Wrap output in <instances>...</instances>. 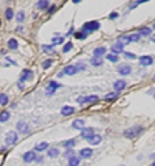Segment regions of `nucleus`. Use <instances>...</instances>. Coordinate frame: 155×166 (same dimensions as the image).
<instances>
[{"label":"nucleus","mask_w":155,"mask_h":166,"mask_svg":"<svg viewBox=\"0 0 155 166\" xmlns=\"http://www.w3.org/2000/svg\"><path fill=\"white\" fill-rule=\"evenodd\" d=\"M128 40H129V42H137V41L140 40V36L139 34H132V36H128Z\"/></svg>","instance_id":"obj_30"},{"label":"nucleus","mask_w":155,"mask_h":166,"mask_svg":"<svg viewBox=\"0 0 155 166\" xmlns=\"http://www.w3.org/2000/svg\"><path fill=\"white\" fill-rule=\"evenodd\" d=\"M125 89V81H116L114 82V90L118 93L121 90Z\"/></svg>","instance_id":"obj_18"},{"label":"nucleus","mask_w":155,"mask_h":166,"mask_svg":"<svg viewBox=\"0 0 155 166\" xmlns=\"http://www.w3.org/2000/svg\"><path fill=\"white\" fill-rule=\"evenodd\" d=\"M151 32H152L151 29H148V27H144V29H142V30H140L139 36H150Z\"/></svg>","instance_id":"obj_29"},{"label":"nucleus","mask_w":155,"mask_h":166,"mask_svg":"<svg viewBox=\"0 0 155 166\" xmlns=\"http://www.w3.org/2000/svg\"><path fill=\"white\" fill-rule=\"evenodd\" d=\"M91 135H94L93 128H83V129H82V138H83V139H89Z\"/></svg>","instance_id":"obj_15"},{"label":"nucleus","mask_w":155,"mask_h":166,"mask_svg":"<svg viewBox=\"0 0 155 166\" xmlns=\"http://www.w3.org/2000/svg\"><path fill=\"white\" fill-rule=\"evenodd\" d=\"M59 150L57 148H49L48 150V157H50V158H56L59 155Z\"/></svg>","instance_id":"obj_26"},{"label":"nucleus","mask_w":155,"mask_h":166,"mask_svg":"<svg viewBox=\"0 0 155 166\" xmlns=\"http://www.w3.org/2000/svg\"><path fill=\"white\" fill-rule=\"evenodd\" d=\"M79 155L82 158H90L93 155V150L91 148H82L79 151Z\"/></svg>","instance_id":"obj_14"},{"label":"nucleus","mask_w":155,"mask_h":166,"mask_svg":"<svg viewBox=\"0 0 155 166\" xmlns=\"http://www.w3.org/2000/svg\"><path fill=\"white\" fill-rule=\"evenodd\" d=\"M80 159L78 157H71L68 159V166H79Z\"/></svg>","instance_id":"obj_20"},{"label":"nucleus","mask_w":155,"mask_h":166,"mask_svg":"<svg viewBox=\"0 0 155 166\" xmlns=\"http://www.w3.org/2000/svg\"><path fill=\"white\" fill-rule=\"evenodd\" d=\"M98 101L97 95H87V97H78L76 98V102L78 103H86V102H95Z\"/></svg>","instance_id":"obj_5"},{"label":"nucleus","mask_w":155,"mask_h":166,"mask_svg":"<svg viewBox=\"0 0 155 166\" xmlns=\"http://www.w3.org/2000/svg\"><path fill=\"white\" fill-rule=\"evenodd\" d=\"M71 49H72V44H71V42H68V44L64 45V48H63V52H64V53H68V52H70Z\"/></svg>","instance_id":"obj_35"},{"label":"nucleus","mask_w":155,"mask_h":166,"mask_svg":"<svg viewBox=\"0 0 155 166\" xmlns=\"http://www.w3.org/2000/svg\"><path fill=\"white\" fill-rule=\"evenodd\" d=\"M75 144H76V140H74V139H70V140L63 142V146H64V147H67V148H72Z\"/></svg>","instance_id":"obj_25"},{"label":"nucleus","mask_w":155,"mask_h":166,"mask_svg":"<svg viewBox=\"0 0 155 166\" xmlns=\"http://www.w3.org/2000/svg\"><path fill=\"white\" fill-rule=\"evenodd\" d=\"M75 37H76V38H79V40H84V38L87 37V33H84V32H82V33H75Z\"/></svg>","instance_id":"obj_36"},{"label":"nucleus","mask_w":155,"mask_h":166,"mask_svg":"<svg viewBox=\"0 0 155 166\" xmlns=\"http://www.w3.org/2000/svg\"><path fill=\"white\" fill-rule=\"evenodd\" d=\"M144 1H148V0H137L135 4H140V3H144Z\"/></svg>","instance_id":"obj_44"},{"label":"nucleus","mask_w":155,"mask_h":166,"mask_svg":"<svg viewBox=\"0 0 155 166\" xmlns=\"http://www.w3.org/2000/svg\"><path fill=\"white\" fill-rule=\"evenodd\" d=\"M120 166H124V165H120Z\"/></svg>","instance_id":"obj_46"},{"label":"nucleus","mask_w":155,"mask_h":166,"mask_svg":"<svg viewBox=\"0 0 155 166\" xmlns=\"http://www.w3.org/2000/svg\"><path fill=\"white\" fill-rule=\"evenodd\" d=\"M60 87V85L59 83H56V82L50 81L48 83V87H46V95H53V93L56 91V90Z\"/></svg>","instance_id":"obj_6"},{"label":"nucleus","mask_w":155,"mask_h":166,"mask_svg":"<svg viewBox=\"0 0 155 166\" xmlns=\"http://www.w3.org/2000/svg\"><path fill=\"white\" fill-rule=\"evenodd\" d=\"M64 157L68 158V159H70L71 157H74V150H72V148H70V150H67L65 153H64Z\"/></svg>","instance_id":"obj_37"},{"label":"nucleus","mask_w":155,"mask_h":166,"mask_svg":"<svg viewBox=\"0 0 155 166\" xmlns=\"http://www.w3.org/2000/svg\"><path fill=\"white\" fill-rule=\"evenodd\" d=\"M117 17H118V14H117V12H112L110 15H109V18H110V19H116Z\"/></svg>","instance_id":"obj_43"},{"label":"nucleus","mask_w":155,"mask_h":166,"mask_svg":"<svg viewBox=\"0 0 155 166\" xmlns=\"http://www.w3.org/2000/svg\"><path fill=\"white\" fill-rule=\"evenodd\" d=\"M36 153L34 151H27V153L23 154V161L25 162H31V161H36Z\"/></svg>","instance_id":"obj_8"},{"label":"nucleus","mask_w":155,"mask_h":166,"mask_svg":"<svg viewBox=\"0 0 155 166\" xmlns=\"http://www.w3.org/2000/svg\"><path fill=\"white\" fill-rule=\"evenodd\" d=\"M124 56L127 59H132V60L136 59V54H135V53H129V52H124Z\"/></svg>","instance_id":"obj_39"},{"label":"nucleus","mask_w":155,"mask_h":166,"mask_svg":"<svg viewBox=\"0 0 155 166\" xmlns=\"http://www.w3.org/2000/svg\"><path fill=\"white\" fill-rule=\"evenodd\" d=\"M12 17H14L12 10H11V8H7V10H6V18L8 19V21H11V19H12Z\"/></svg>","instance_id":"obj_34"},{"label":"nucleus","mask_w":155,"mask_h":166,"mask_svg":"<svg viewBox=\"0 0 155 166\" xmlns=\"http://www.w3.org/2000/svg\"><path fill=\"white\" fill-rule=\"evenodd\" d=\"M143 132V127H131L129 129H127L124 132V136L125 138H128V139H133V138H136V136H139V135Z\"/></svg>","instance_id":"obj_1"},{"label":"nucleus","mask_w":155,"mask_h":166,"mask_svg":"<svg viewBox=\"0 0 155 166\" xmlns=\"http://www.w3.org/2000/svg\"><path fill=\"white\" fill-rule=\"evenodd\" d=\"M75 112V108H72V106H64L61 109V114L63 116H70L72 113Z\"/></svg>","instance_id":"obj_19"},{"label":"nucleus","mask_w":155,"mask_h":166,"mask_svg":"<svg viewBox=\"0 0 155 166\" xmlns=\"http://www.w3.org/2000/svg\"><path fill=\"white\" fill-rule=\"evenodd\" d=\"M98 29H99V23L95 22V21H93V22L84 23L83 27H82V32L89 34V33H93V32H95V30H98Z\"/></svg>","instance_id":"obj_2"},{"label":"nucleus","mask_w":155,"mask_h":166,"mask_svg":"<svg viewBox=\"0 0 155 166\" xmlns=\"http://www.w3.org/2000/svg\"><path fill=\"white\" fill-rule=\"evenodd\" d=\"M48 6H49L48 0H38V3H37V7H38L40 10H45Z\"/></svg>","instance_id":"obj_23"},{"label":"nucleus","mask_w":155,"mask_h":166,"mask_svg":"<svg viewBox=\"0 0 155 166\" xmlns=\"http://www.w3.org/2000/svg\"><path fill=\"white\" fill-rule=\"evenodd\" d=\"M8 120H10V113H8V112L0 113V121H1V123H6V121H8Z\"/></svg>","instance_id":"obj_27"},{"label":"nucleus","mask_w":155,"mask_h":166,"mask_svg":"<svg viewBox=\"0 0 155 166\" xmlns=\"http://www.w3.org/2000/svg\"><path fill=\"white\" fill-rule=\"evenodd\" d=\"M8 102V97L6 94H0V105H6Z\"/></svg>","instance_id":"obj_33"},{"label":"nucleus","mask_w":155,"mask_h":166,"mask_svg":"<svg viewBox=\"0 0 155 166\" xmlns=\"http://www.w3.org/2000/svg\"><path fill=\"white\" fill-rule=\"evenodd\" d=\"M17 129H18L21 134H27V132H29V127H27V124L25 121H19L18 124H17Z\"/></svg>","instance_id":"obj_10"},{"label":"nucleus","mask_w":155,"mask_h":166,"mask_svg":"<svg viewBox=\"0 0 155 166\" xmlns=\"http://www.w3.org/2000/svg\"><path fill=\"white\" fill-rule=\"evenodd\" d=\"M76 72H79L76 70L75 65H67L64 70H63V74H65V75H75Z\"/></svg>","instance_id":"obj_11"},{"label":"nucleus","mask_w":155,"mask_h":166,"mask_svg":"<svg viewBox=\"0 0 155 166\" xmlns=\"http://www.w3.org/2000/svg\"><path fill=\"white\" fill-rule=\"evenodd\" d=\"M72 127H74L75 129H83V128H84V120H82V118L74 120V123H72Z\"/></svg>","instance_id":"obj_16"},{"label":"nucleus","mask_w":155,"mask_h":166,"mask_svg":"<svg viewBox=\"0 0 155 166\" xmlns=\"http://www.w3.org/2000/svg\"><path fill=\"white\" fill-rule=\"evenodd\" d=\"M48 147H49V144L46 143V142H41V143H38L36 146V150L37 151H44V150H46Z\"/></svg>","instance_id":"obj_22"},{"label":"nucleus","mask_w":155,"mask_h":166,"mask_svg":"<svg viewBox=\"0 0 155 166\" xmlns=\"http://www.w3.org/2000/svg\"><path fill=\"white\" fill-rule=\"evenodd\" d=\"M17 140H18V135L17 132H14V131H10L6 134V144L7 146H12V144L17 143Z\"/></svg>","instance_id":"obj_3"},{"label":"nucleus","mask_w":155,"mask_h":166,"mask_svg":"<svg viewBox=\"0 0 155 166\" xmlns=\"http://www.w3.org/2000/svg\"><path fill=\"white\" fill-rule=\"evenodd\" d=\"M106 54V48H97V49L94 50V57H102V56H105Z\"/></svg>","instance_id":"obj_17"},{"label":"nucleus","mask_w":155,"mask_h":166,"mask_svg":"<svg viewBox=\"0 0 155 166\" xmlns=\"http://www.w3.org/2000/svg\"><path fill=\"white\" fill-rule=\"evenodd\" d=\"M33 76H34V72L31 71V70H25V71L22 72V75H21V79H19V82H26V81H30V79H33Z\"/></svg>","instance_id":"obj_7"},{"label":"nucleus","mask_w":155,"mask_h":166,"mask_svg":"<svg viewBox=\"0 0 155 166\" xmlns=\"http://www.w3.org/2000/svg\"><path fill=\"white\" fill-rule=\"evenodd\" d=\"M75 67H76V70H78V71H83L84 68H86V65H84L83 63H78Z\"/></svg>","instance_id":"obj_40"},{"label":"nucleus","mask_w":155,"mask_h":166,"mask_svg":"<svg viewBox=\"0 0 155 166\" xmlns=\"http://www.w3.org/2000/svg\"><path fill=\"white\" fill-rule=\"evenodd\" d=\"M106 59L109 60V61H112V63H116V61H118V56H117V54H113V53L107 54Z\"/></svg>","instance_id":"obj_28"},{"label":"nucleus","mask_w":155,"mask_h":166,"mask_svg":"<svg viewBox=\"0 0 155 166\" xmlns=\"http://www.w3.org/2000/svg\"><path fill=\"white\" fill-rule=\"evenodd\" d=\"M8 48H10L11 50L18 49V41H17V40H14V38L8 40Z\"/></svg>","instance_id":"obj_21"},{"label":"nucleus","mask_w":155,"mask_h":166,"mask_svg":"<svg viewBox=\"0 0 155 166\" xmlns=\"http://www.w3.org/2000/svg\"><path fill=\"white\" fill-rule=\"evenodd\" d=\"M87 142H89L91 146H95V144H98V143H101V140H102V138L99 136V135H91L89 139H86Z\"/></svg>","instance_id":"obj_9"},{"label":"nucleus","mask_w":155,"mask_h":166,"mask_svg":"<svg viewBox=\"0 0 155 166\" xmlns=\"http://www.w3.org/2000/svg\"><path fill=\"white\" fill-rule=\"evenodd\" d=\"M50 65H52V60H46V61H45V63L42 64V67H44L45 70H48V68L50 67Z\"/></svg>","instance_id":"obj_41"},{"label":"nucleus","mask_w":155,"mask_h":166,"mask_svg":"<svg viewBox=\"0 0 155 166\" xmlns=\"http://www.w3.org/2000/svg\"><path fill=\"white\" fill-rule=\"evenodd\" d=\"M152 61H154V59L151 57V56H143V57H140V64H142V65H144V67H148V65H151V64H152Z\"/></svg>","instance_id":"obj_12"},{"label":"nucleus","mask_w":155,"mask_h":166,"mask_svg":"<svg viewBox=\"0 0 155 166\" xmlns=\"http://www.w3.org/2000/svg\"><path fill=\"white\" fill-rule=\"evenodd\" d=\"M117 95H118V94H117V91H116V93H109L105 98H106V99H114V98H117Z\"/></svg>","instance_id":"obj_38"},{"label":"nucleus","mask_w":155,"mask_h":166,"mask_svg":"<svg viewBox=\"0 0 155 166\" xmlns=\"http://www.w3.org/2000/svg\"><path fill=\"white\" fill-rule=\"evenodd\" d=\"M63 42H64V38H63V37H54L53 40H52V44L53 45H56V44H63Z\"/></svg>","instance_id":"obj_32"},{"label":"nucleus","mask_w":155,"mask_h":166,"mask_svg":"<svg viewBox=\"0 0 155 166\" xmlns=\"http://www.w3.org/2000/svg\"><path fill=\"white\" fill-rule=\"evenodd\" d=\"M72 1H74V3H75V4H76V3H79L80 0H72Z\"/></svg>","instance_id":"obj_45"},{"label":"nucleus","mask_w":155,"mask_h":166,"mask_svg":"<svg viewBox=\"0 0 155 166\" xmlns=\"http://www.w3.org/2000/svg\"><path fill=\"white\" fill-rule=\"evenodd\" d=\"M17 21H18L19 23H22L23 21H25V12H23V11H19V12L17 14Z\"/></svg>","instance_id":"obj_31"},{"label":"nucleus","mask_w":155,"mask_h":166,"mask_svg":"<svg viewBox=\"0 0 155 166\" xmlns=\"http://www.w3.org/2000/svg\"><path fill=\"white\" fill-rule=\"evenodd\" d=\"M102 63H103V61H102V57H94L90 60V64H91V65H95V67L101 65Z\"/></svg>","instance_id":"obj_24"},{"label":"nucleus","mask_w":155,"mask_h":166,"mask_svg":"<svg viewBox=\"0 0 155 166\" xmlns=\"http://www.w3.org/2000/svg\"><path fill=\"white\" fill-rule=\"evenodd\" d=\"M52 46H53V45H52ZM52 46H50V45H42V49H44L45 52H50Z\"/></svg>","instance_id":"obj_42"},{"label":"nucleus","mask_w":155,"mask_h":166,"mask_svg":"<svg viewBox=\"0 0 155 166\" xmlns=\"http://www.w3.org/2000/svg\"><path fill=\"white\" fill-rule=\"evenodd\" d=\"M117 71H118L120 75L125 76V75H129V74L132 72V67H131L129 64H121V65H118Z\"/></svg>","instance_id":"obj_4"},{"label":"nucleus","mask_w":155,"mask_h":166,"mask_svg":"<svg viewBox=\"0 0 155 166\" xmlns=\"http://www.w3.org/2000/svg\"><path fill=\"white\" fill-rule=\"evenodd\" d=\"M123 49H124V45L120 44L118 41H117V44H114L113 46H112V53H113V54L121 53V52H123Z\"/></svg>","instance_id":"obj_13"}]
</instances>
